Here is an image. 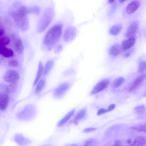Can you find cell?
<instances>
[{
    "label": "cell",
    "instance_id": "6da1fadb",
    "mask_svg": "<svg viewBox=\"0 0 146 146\" xmlns=\"http://www.w3.org/2000/svg\"><path fill=\"white\" fill-rule=\"evenodd\" d=\"M62 25L59 24L52 26L45 34L43 40L44 45L49 50L52 49L60 38Z\"/></svg>",
    "mask_w": 146,
    "mask_h": 146
},
{
    "label": "cell",
    "instance_id": "7a4b0ae2",
    "mask_svg": "<svg viewBox=\"0 0 146 146\" xmlns=\"http://www.w3.org/2000/svg\"><path fill=\"white\" fill-rule=\"evenodd\" d=\"M54 15V11L51 8L47 9L44 12L39 20L37 27L38 33L44 31L50 25Z\"/></svg>",
    "mask_w": 146,
    "mask_h": 146
},
{
    "label": "cell",
    "instance_id": "3957f363",
    "mask_svg": "<svg viewBox=\"0 0 146 146\" xmlns=\"http://www.w3.org/2000/svg\"><path fill=\"white\" fill-rule=\"evenodd\" d=\"M10 15L19 29L23 31H25L29 29V23L27 15L19 13L17 11L11 12Z\"/></svg>",
    "mask_w": 146,
    "mask_h": 146
},
{
    "label": "cell",
    "instance_id": "277c9868",
    "mask_svg": "<svg viewBox=\"0 0 146 146\" xmlns=\"http://www.w3.org/2000/svg\"><path fill=\"white\" fill-rule=\"evenodd\" d=\"M19 78L20 76L17 72L12 69L6 71L3 76L4 80L9 83L17 84Z\"/></svg>",
    "mask_w": 146,
    "mask_h": 146
},
{
    "label": "cell",
    "instance_id": "5b68a950",
    "mask_svg": "<svg viewBox=\"0 0 146 146\" xmlns=\"http://www.w3.org/2000/svg\"><path fill=\"white\" fill-rule=\"evenodd\" d=\"M11 36L15 51L19 54H22L24 51V46L22 39L15 33L13 34Z\"/></svg>",
    "mask_w": 146,
    "mask_h": 146
},
{
    "label": "cell",
    "instance_id": "8992f818",
    "mask_svg": "<svg viewBox=\"0 0 146 146\" xmlns=\"http://www.w3.org/2000/svg\"><path fill=\"white\" fill-rule=\"evenodd\" d=\"M76 34V28L73 26L68 27L65 30L63 36L64 40L66 42H69L74 39Z\"/></svg>",
    "mask_w": 146,
    "mask_h": 146
},
{
    "label": "cell",
    "instance_id": "52a82bcc",
    "mask_svg": "<svg viewBox=\"0 0 146 146\" xmlns=\"http://www.w3.org/2000/svg\"><path fill=\"white\" fill-rule=\"evenodd\" d=\"M109 83V81L108 79L101 81L94 86L91 92V94H94L102 91L107 87Z\"/></svg>",
    "mask_w": 146,
    "mask_h": 146
},
{
    "label": "cell",
    "instance_id": "ba28073f",
    "mask_svg": "<svg viewBox=\"0 0 146 146\" xmlns=\"http://www.w3.org/2000/svg\"><path fill=\"white\" fill-rule=\"evenodd\" d=\"M140 4V2L137 0L131 1L127 6L126 12L127 13L131 14L134 13L139 8Z\"/></svg>",
    "mask_w": 146,
    "mask_h": 146
},
{
    "label": "cell",
    "instance_id": "9c48e42d",
    "mask_svg": "<svg viewBox=\"0 0 146 146\" xmlns=\"http://www.w3.org/2000/svg\"><path fill=\"white\" fill-rule=\"evenodd\" d=\"M146 78V74H143L138 76L135 79L133 84L129 88V91H133L138 88Z\"/></svg>",
    "mask_w": 146,
    "mask_h": 146
},
{
    "label": "cell",
    "instance_id": "30bf717a",
    "mask_svg": "<svg viewBox=\"0 0 146 146\" xmlns=\"http://www.w3.org/2000/svg\"><path fill=\"white\" fill-rule=\"evenodd\" d=\"M69 86V84L65 82L61 84L55 90L54 96L57 97L61 96L68 90Z\"/></svg>",
    "mask_w": 146,
    "mask_h": 146
},
{
    "label": "cell",
    "instance_id": "8fae6325",
    "mask_svg": "<svg viewBox=\"0 0 146 146\" xmlns=\"http://www.w3.org/2000/svg\"><path fill=\"white\" fill-rule=\"evenodd\" d=\"M9 98L7 94L0 93V109L1 110H4L7 108L9 104Z\"/></svg>",
    "mask_w": 146,
    "mask_h": 146
},
{
    "label": "cell",
    "instance_id": "7c38bea8",
    "mask_svg": "<svg viewBox=\"0 0 146 146\" xmlns=\"http://www.w3.org/2000/svg\"><path fill=\"white\" fill-rule=\"evenodd\" d=\"M138 24L134 22L131 24L128 27L126 34V36L129 38L134 37L138 28Z\"/></svg>",
    "mask_w": 146,
    "mask_h": 146
},
{
    "label": "cell",
    "instance_id": "4fadbf2b",
    "mask_svg": "<svg viewBox=\"0 0 146 146\" xmlns=\"http://www.w3.org/2000/svg\"><path fill=\"white\" fill-rule=\"evenodd\" d=\"M135 41L134 37L129 38L128 39L123 41L121 45L122 50L125 51L129 48L134 45Z\"/></svg>",
    "mask_w": 146,
    "mask_h": 146
},
{
    "label": "cell",
    "instance_id": "5bb4252c",
    "mask_svg": "<svg viewBox=\"0 0 146 146\" xmlns=\"http://www.w3.org/2000/svg\"><path fill=\"white\" fill-rule=\"evenodd\" d=\"M0 54L3 56L8 58L12 57L14 55L13 50L6 47H0Z\"/></svg>",
    "mask_w": 146,
    "mask_h": 146
},
{
    "label": "cell",
    "instance_id": "9a60e30c",
    "mask_svg": "<svg viewBox=\"0 0 146 146\" xmlns=\"http://www.w3.org/2000/svg\"><path fill=\"white\" fill-rule=\"evenodd\" d=\"M44 68L42 63L40 61L38 63L37 73L33 83L34 86L36 85L38 83L42 75L43 74Z\"/></svg>",
    "mask_w": 146,
    "mask_h": 146
},
{
    "label": "cell",
    "instance_id": "2e32d148",
    "mask_svg": "<svg viewBox=\"0 0 146 146\" xmlns=\"http://www.w3.org/2000/svg\"><path fill=\"white\" fill-rule=\"evenodd\" d=\"M122 50L121 46L119 44H117L113 45L110 50V53L111 55L117 56L119 54Z\"/></svg>",
    "mask_w": 146,
    "mask_h": 146
},
{
    "label": "cell",
    "instance_id": "e0dca14e",
    "mask_svg": "<svg viewBox=\"0 0 146 146\" xmlns=\"http://www.w3.org/2000/svg\"><path fill=\"white\" fill-rule=\"evenodd\" d=\"M16 87V84L15 83H9L7 85H2L3 89L7 94L13 93L15 91Z\"/></svg>",
    "mask_w": 146,
    "mask_h": 146
},
{
    "label": "cell",
    "instance_id": "ac0fdd59",
    "mask_svg": "<svg viewBox=\"0 0 146 146\" xmlns=\"http://www.w3.org/2000/svg\"><path fill=\"white\" fill-rule=\"evenodd\" d=\"M75 109H73L68 113L58 123V126H61L70 119L75 112Z\"/></svg>",
    "mask_w": 146,
    "mask_h": 146
},
{
    "label": "cell",
    "instance_id": "d6986e66",
    "mask_svg": "<svg viewBox=\"0 0 146 146\" xmlns=\"http://www.w3.org/2000/svg\"><path fill=\"white\" fill-rule=\"evenodd\" d=\"M54 64V61L52 60H48L46 63L44 68L43 75L46 76L50 72Z\"/></svg>",
    "mask_w": 146,
    "mask_h": 146
},
{
    "label": "cell",
    "instance_id": "ffe728a7",
    "mask_svg": "<svg viewBox=\"0 0 146 146\" xmlns=\"http://www.w3.org/2000/svg\"><path fill=\"white\" fill-rule=\"evenodd\" d=\"M122 29V26L120 24H116L111 27L110 31V34L116 35L119 34Z\"/></svg>",
    "mask_w": 146,
    "mask_h": 146
},
{
    "label": "cell",
    "instance_id": "44dd1931",
    "mask_svg": "<svg viewBox=\"0 0 146 146\" xmlns=\"http://www.w3.org/2000/svg\"><path fill=\"white\" fill-rule=\"evenodd\" d=\"M10 42V38L7 36H3L0 37V47H6L9 44Z\"/></svg>",
    "mask_w": 146,
    "mask_h": 146
},
{
    "label": "cell",
    "instance_id": "7402d4cb",
    "mask_svg": "<svg viewBox=\"0 0 146 146\" xmlns=\"http://www.w3.org/2000/svg\"><path fill=\"white\" fill-rule=\"evenodd\" d=\"M146 143V140L145 139L142 137H138L134 140L133 145L134 146H143Z\"/></svg>",
    "mask_w": 146,
    "mask_h": 146
},
{
    "label": "cell",
    "instance_id": "603a6c76",
    "mask_svg": "<svg viewBox=\"0 0 146 146\" xmlns=\"http://www.w3.org/2000/svg\"><path fill=\"white\" fill-rule=\"evenodd\" d=\"M45 83V80L44 79L40 80L38 83L36 87L35 92L38 93L40 92L43 88Z\"/></svg>",
    "mask_w": 146,
    "mask_h": 146
},
{
    "label": "cell",
    "instance_id": "cb8c5ba5",
    "mask_svg": "<svg viewBox=\"0 0 146 146\" xmlns=\"http://www.w3.org/2000/svg\"><path fill=\"white\" fill-rule=\"evenodd\" d=\"M86 112V108H84L81 110L77 113L75 120L76 121L83 118L85 116Z\"/></svg>",
    "mask_w": 146,
    "mask_h": 146
},
{
    "label": "cell",
    "instance_id": "d4e9b609",
    "mask_svg": "<svg viewBox=\"0 0 146 146\" xmlns=\"http://www.w3.org/2000/svg\"><path fill=\"white\" fill-rule=\"evenodd\" d=\"M125 81V79L122 77H120L115 80L113 82V86L117 88L120 86Z\"/></svg>",
    "mask_w": 146,
    "mask_h": 146
},
{
    "label": "cell",
    "instance_id": "484cf974",
    "mask_svg": "<svg viewBox=\"0 0 146 146\" xmlns=\"http://www.w3.org/2000/svg\"><path fill=\"white\" fill-rule=\"evenodd\" d=\"M131 128L139 131H142L146 132V124L134 126Z\"/></svg>",
    "mask_w": 146,
    "mask_h": 146
},
{
    "label": "cell",
    "instance_id": "4316f807",
    "mask_svg": "<svg viewBox=\"0 0 146 146\" xmlns=\"http://www.w3.org/2000/svg\"><path fill=\"white\" fill-rule=\"evenodd\" d=\"M138 70L140 73H142L146 70V61H143L140 62Z\"/></svg>",
    "mask_w": 146,
    "mask_h": 146
},
{
    "label": "cell",
    "instance_id": "83f0119b",
    "mask_svg": "<svg viewBox=\"0 0 146 146\" xmlns=\"http://www.w3.org/2000/svg\"><path fill=\"white\" fill-rule=\"evenodd\" d=\"M134 109L137 113L143 114L145 111V108L144 105H140L136 107Z\"/></svg>",
    "mask_w": 146,
    "mask_h": 146
},
{
    "label": "cell",
    "instance_id": "f1b7e54d",
    "mask_svg": "<svg viewBox=\"0 0 146 146\" xmlns=\"http://www.w3.org/2000/svg\"><path fill=\"white\" fill-rule=\"evenodd\" d=\"M30 13H32L38 15L40 12V8L37 6H33L29 8Z\"/></svg>",
    "mask_w": 146,
    "mask_h": 146
},
{
    "label": "cell",
    "instance_id": "f546056e",
    "mask_svg": "<svg viewBox=\"0 0 146 146\" xmlns=\"http://www.w3.org/2000/svg\"><path fill=\"white\" fill-rule=\"evenodd\" d=\"M8 63L9 66L13 68L17 67L19 66V63L18 61L14 59H11L9 60Z\"/></svg>",
    "mask_w": 146,
    "mask_h": 146
},
{
    "label": "cell",
    "instance_id": "4dcf8cb0",
    "mask_svg": "<svg viewBox=\"0 0 146 146\" xmlns=\"http://www.w3.org/2000/svg\"><path fill=\"white\" fill-rule=\"evenodd\" d=\"M96 139L92 138L86 140L84 143L85 145H88L96 142Z\"/></svg>",
    "mask_w": 146,
    "mask_h": 146
},
{
    "label": "cell",
    "instance_id": "1f68e13d",
    "mask_svg": "<svg viewBox=\"0 0 146 146\" xmlns=\"http://www.w3.org/2000/svg\"><path fill=\"white\" fill-rule=\"evenodd\" d=\"M96 128L95 127H89L85 128L83 130V132L84 133H88L96 131Z\"/></svg>",
    "mask_w": 146,
    "mask_h": 146
},
{
    "label": "cell",
    "instance_id": "d6a6232c",
    "mask_svg": "<svg viewBox=\"0 0 146 146\" xmlns=\"http://www.w3.org/2000/svg\"><path fill=\"white\" fill-rule=\"evenodd\" d=\"M107 112H108L107 109L104 108H100L98 110L97 112V114L98 115H100L104 113Z\"/></svg>",
    "mask_w": 146,
    "mask_h": 146
},
{
    "label": "cell",
    "instance_id": "836d02e7",
    "mask_svg": "<svg viewBox=\"0 0 146 146\" xmlns=\"http://www.w3.org/2000/svg\"><path fill=\"white\" fill-rule=\"evenodd\" d=\"M115 106V105L114 104H112L110 105L107 109L108 111H110L113 110Z\"/></svg>",
    "mask_w": 146,
    "mask_h": 146
},
{
    "label": "cell",
    "instance_id": "e575fe53",
    "mask_svg": "<svg viewBox=\"0 0 146 146\" xmlns=\"http://www.w3.org/2000/svg\"><path fill=\"white\" fill-rule=\"evenodd\" d=\"M62 49V46L61 45H58L55 50V52L56 53H58Z\"/></svg>",
    "mask_w": 146,
    "mask_h": 146
},
{
    "label": "cell",
    "instance_id": "d590c367",
    "mask_svg": "<svg viewBox=\"0 0 146 146\" xmlns=\"http://www.w3.org/2000/svg\"><path fill=\"white\" fill-rule=\"evenodd\" d=\"M5 33V30L4 27L2 26H1L0 29V37L4 35Z\"/></svg>",
    "mask_w": 146,
    "mask_h": 146
},
{
    "label": "cell",
    "instance_id": "8d00e7d4",
    "mask_svg": "<svg viewBox=\"0 0 146 146\" xmlns=\"http://www.w3.org/2000/svg\"><path fill=\"white\" fill-rule=\"evenodd\" d=\"M114 146H121L122 145V143L121 141L118 140H116L114 142Z\"/></svg>",
    "mask_w": 146,
    "mask_h": 146
},
{
    "label": "cell",
    "instance_id": "74e56055",
    "mask_svg": "<svg viewBox=\"0 0 146 146\" xmlns=\"http://www.w3.org/2000/svg\"><path fill=\"white\" fill-rule=\"evenodd\" d=\"M131 139H128L127 140V142L128 144H130L131 143Z\"/></svg>",
    "mask_w": 146,
    "mask_h": 146
},
{
    "label": "cell",
    "instance_id": "f35d334b",
    "mask_svg": "<svg viewBox=\"0 0 146 146\" xmlns=\"http://www.w3.org/2000/svg\"><path fill=\"white\" fill-rule=\"evenodd\" d=\"M129 55H130L129 53L127 52V53H125V56L126 57H128L129 56Z\"/></svg>",
    "mask_w": 146,
    "mask_h": 146
},
{
    "label": "cell",
    "instance_id": "ab89813d",
    "mask_svg": "<svg viewBox=\"0 0 146 146\" xmlns=\"http://www.w3.org/2000/svg\"><path fill=\"white\" fill-rule=\"evenodd\" d=\"M115 0H108V2L109 3H112Z\"/></svg>",
    "mask_w": 146,
    "mask_h": 146
},
{
    "label": "cell",
    "instance_id": "60d3db41",
    "mask_svg": "<svg viewBox=\"0 0 146 146\" xmlns=\"http://www.w3.org/2000/svg\"><path fill=\"white\" fill-rule=\"evenodd\" d=\"M119 1L121 3H122L125 2L126 0H119Z\"/></svg>",
    "mask_w": 146,
    "mask_h": 146
},
{
    "label": "cell",
    "instance_id": "b9f144b4",
    "mask_svg": "<svg viewBox=\"0 0 146 146\" xmlns=\"http://www.w3.org/2000/svg\"><path fill=\"white\" fill-rule=\"evenodd\" d=\"M143 95H144V96H146V91L145 92V93Z\"/></svg>",
    "mask_w": 146,
    "mask_h": 146
}]
</instances>
